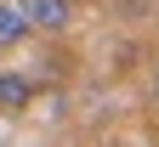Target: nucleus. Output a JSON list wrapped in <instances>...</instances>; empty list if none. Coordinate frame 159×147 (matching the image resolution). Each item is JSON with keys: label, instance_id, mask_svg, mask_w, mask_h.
Returning a JSON list of instances; mask_svg holds the SVG:
<instances>
[{"label": "nucleus", "instance_id": "20e7f679", "mask_svg": "<svg viewBox=\"0 0 159 147\" xmlns=\"http://www.w3.org/2000/svg\"><path fill=\"white\" fill-rule=\"evenodd\" d=\"M148 96H153V108H159V74H153V85H148Z\"/></svg>", "mask_w": 159, "mask_h": 147}, {"label": "nucleus", "instance_id": "f257e3e1", "mask_svg": "<svg viewBox=\"0 0 159 147\" xmlns=\"http://www.w3.org/2000/svg\"><path fill=\"white\" fill-rule=\"evenodd\" d=\"M17 6H23V17H29L34 34H68L74 17H80L74 0H17Z\"/></svg>", "mask_w": 159, "mask_h": 147}, {"label": "nucleus", "instance_id": "f03ea898", "mask_svg": "<svg viewBox=\"0 0 159 147\" xmlns=\"http://www.w3.org/2000/svg\"><path fill=\"white\" fill-rule=\"evenodd\" d=\"M29 34H34V28H29L23 6H17V0H0V51H17Z\"/></svg>", "mask_w": 159, "mask_h": 147}, {"label": "nucleus", "instance_id": "7ed1b4c3", "mask_svg": "<svg viewBox=\"0 0 159 147\" xmlns=\"http://www.w3.org/2000/svg\"><path fill=\"white\" fill-rule=\"evenodd\" d=\"M34 102V79L29 74H0V113H23Z\"/></svg>", "mask_w": 159, "mask_h": 147}]
</instances>
